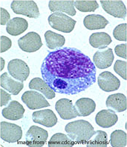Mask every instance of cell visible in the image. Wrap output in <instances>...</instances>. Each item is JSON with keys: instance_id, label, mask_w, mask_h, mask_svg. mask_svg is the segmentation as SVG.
I'll return each instance as SVG.
<instances>
[{"instance_id": "cell-1", "label": "cell", "mask_w": 127, "mask_h": 147, "mask_svg": "<svg viewBox=\"0 0 127 147\" xmlns=\"http://www.w3.org/2000/svg\"><path fill=\"white\" fill-rule=\"evenodd\" d=\"M41 71L49 87L62 94H77L96 81L95 65L88 56L75 48L65 47L49 52Z\"/></svg>"}, {"instance_id": "cell-2", "label": "cell", "mask_w": 127, "mask_h": 147, "mask_svg": "<svg viewBox=\"0 0 127 147\" xmlns=\"http://www.w3.org/2000/svg\"><path fill=\"white\" fill-rule=\"evenodd\" d=\"M65 131L74 142L82 144L88 142L95 132L90 123L84 120L69 123L65 127Z\"/></svg>"}, {"instance_id": "cell-3", "label": "cell", "mask_w": 127, "mask_h": 147, "mask_svg": "<svg viewBox=\"0 0 127 147\" xmlns=\"http://www.w3.org/2000/svg\"><path fill=\"white\" fill-rule=\"evenodd\" d=\"M48 22L52 28L65 33L73 31L76 21L66 15L56 12L49 16Z\"/></svg>"}, {"instance_id": "cell-4", "label": "cell", "mask_w": 127, "mask_h": 147, "mask_svg": "<svg viewBox=\"0 0 127 147\" xmlns=\"http://www.w3.org/2000/svg\"><path fill=\"white\" fill-rule=\"evenodd\" d=\"M11 8L15 14L30 18H37L40 15L37 5L33 1H13Z\"/></svg>"}, {"instance_id": "cell-5", "label": "cell", "mask_w": 127, "mask_h": 147, "mask_svg": "<svg viewBox=\"0 0 127 147\" xmlns=\"http://www.w3.org/2000/svg\"><path fill=\"white\" fill-rule=\"evenodd\" d=\"M48 138L47 131L36 125L30 127L26 136V144L30 147L43 146Z\"/></svg>"}, {"instance_id": "cell-6", "label": "cell", "mask_w": 127, "mask_h": 147, "mask_svg": "<svg viewBox=\"0 0 127 147\" xmlns=\"http://www.w3.org/2000/svg\"><path fill=\"white\" fill-rule=\"evenodd\" d=\"M1 138L8 143L18 142L23 135L21 127L16 124L6 121L1 122Z\"/></svg>"}, {"instance_id": "cell-7", "label": "cell", "mask_w": 127, "mask_h": 147, "mask_svg": "<svg viewBox=\"0 0 127 147\" xmlns=\"http://www.w3.org/2000/svg\"><path fill=\"white\" fill-rule=\"evenodd\" d=\"M18 46L23 51L32 53L37 51L43 45L40 36L36 32H31L20 38Z\"/></svg>"}, {"instance_id": "cell-8", "label": "cell", "mask_w": 127, "mask_h": 147, "mask_svg": "<svg viewBox=\"0 0 127 147\" xmlns=\"http://www.w3.org/2000/svg\"><path fill=\"white\" fill-rule=\"evenodd\" d=\"M8 70L13 78L22 82L26 81L30 74V69L28 65L24 61L18 59L9 61Z\"/></svg>"}, {"instance_id": "cell-9", "label": "cell", "mask_w": 127, "mask_h": 147, "mask_svg": "<svg viewBox=\"0 0 127 147\" xmlns=\"http://www.w3.org/2000/svg\"><path fill=\"white\" fill-rule=\"evenodd\" d=\"M21 99L30 110L40 109L51 106L43 94L35 91L25 92Z\"/></svg>"}, {"instance_id": "cell-10", "label": "cell", "mask_w": 127, "mask_h": 147, "mask_svg": "<svg viewBox=\"0 0 127 147\" xmlns=\"http://www.w3.org/2000/svg\"><path fill=\"white\" fill-rule=\"evenodd\" d=\"M55 109L61 119L64 120H70L74 119L80 115L72 101L66 98L59 100L55 105Z\"/></svg>"}, {"instance_id": "cell-11", "label": "cell", "mask_w": 127, "mask_h": 147, "mask_svg": "<svg viewBox=\"0 0 127 147\" xmlns=\"http://www.w3.org/2000/svg\"><path fill=\"white\" fill-rule=\"evenodd\" d=\"M97 81L100 88L106 92L117 90L121 85L119 80L108 71H104L100 74Z\"/></svg>"}, {"instance_id": "cell-12", "label": "cell", "mask_w": 127, "mask_h": 147, "mask_svg": "<svg viewBox=\"0 0 127 147\" xmlns=\"http://www.w3.org/2000/svg\"><path fill=\"white\" fill-rule=\"evenodd\" d=\"M106 13L117 18L124 19L127 16L126 6L122 1H100Z\"/></svg>"}, {"instance_id": "cell-13", "label": "cell", "mask_w": 127, "mask_h": 147, "mask_svg": "<svg viewBox=\"0 0 127 147\" xmlns=\"http://www.w3.org/2000/svg\"><path fill=\"white\" fill-rule=\"evenodd\" d=\"M32 120L37 124L47 127H52L57 123V117L52 111L49 109L35 111L32 114Z\"/></svg>"}, {"instance_id": "cell-14", "label": "cell", "mask_w": 127, "mask_h": 147, "mask_svg": "<svg viewBox=\"0 0 127 147\" xmlns=\"http://www.w3.org/2000/svg\"><path fill=\"white\" fill-rule=\"evenodd\" d=\"M114 59L113 50L111 48H108L107 50L103 51H97L93 57L95 65L100 69H104L110 67Z\"/></svg>"}, {"instance_id": "cell-15", "label": "cell", "mask_w": 127, "mask_h": 147, "mask_svg": "<svg viewBox=\"0 0 127 147\" xmlns=\"http://www.w3.org/2000/svg\"><path fill=\"white\" fill-rule=\"evenodd\" d=\"M118 117L112 110H103L97 113L95 120L97 125L106 128L113 127L118 121Z\"/></svg>"}, {"instance_id": "cell-16", "label": "cell", "mask_w": 127, "mask_h": 147, "mask_svg": "<svg viewBox=\"0 0 127 147\" xmlns=\"http://www.w3.org/2000/svg\"><path fill=\"white\" fill-rule=\"evenodd\" d=\"M25 111V109L19 102L12 101L3 109L2 114L5 119L15 121L23 118Z\"/></svg>"}, {"instance_id": "cell-17", "label": "cell", "mask_w": 127, "mask_h": 147, "mask_svg": "<svg viewBox=\"0 0 127 147\" xmlns=\"http://www.w3.org/2000/svg\"><path fill=\"white\" fill-rule=\"evenodd\" d=\"M106 107L114 112H123L127 110V98L124 94L117 93L108 97Z\"/></svg>"}, {"instance_id": "cell-18", "label": "cell", "mask_w": 127, "mask_h": 147, "mask_svg": "<svg viewBox=\"0 0 127 147\" xmlns=\"http://www.w3.org/2000/svg\"><path fill=\"white\" fill-rule=\"evenodd\" d=\"M1 86L14 96L19 94L24 88L22 82L13 80L7 72H4L1 76Z\"/></svg>"}, {"instance_id": "cell-19", "label": "cell", "mask_w": 127, "mask_h": 147, "mask_svg": "<svg viewBox=\"0 0 127 147\" xmlns=\"http://www.w3.org/2000/svg\"><path fill=\"white\" fill-rule=\"evenodd\" d=\"M74 6V1H50L49 4L51 11L63 12L71 16L76 14Z\"/></svg>"}, {"instance_id": "cell-20", "label": "cell", "mask_w": 127, "mask_h": 147, "mask_svg": "<svg viewBox=\"0 0 127 147\" xmlns=\"http://www.w3.org/2000/svg\"><path fill=\"white\" fill-rule=\"evenodd\" d=\"M28 24L23 18L16 17L8 22L6 25V31L12 36L20 35L27 30Z\"/></svg>"}, {"instance_id": "cell-21", "label": "cell", "mask_w": 127, "mask_h": 147, "mask_svg": "<svg viewBox=\"0 0 127 147\" xmlns=\"http://www.w3.org/2000/svg\"><path fill=\"white\" fill-rule=\"evenodd\" d=\"M109 23L105 18L100 15H88L85 17L83 20L85 27L90 30L104 29Z\"/></svg>"}, {"instance_id": "cell-22", "label": "cell", "mask_w": 127, "mask_h": 147, "mask_svg": "<svg viewBox=\"0 0 127 147\" xmlns=\"http://www.w3.org/2000/svg\"><path fill=\"white\" fill-rule=\"evenodd\" d=\"M29 88L40 92L48 99H52L56 96L55 92L40 78L32 79L29 84Z\"/></svg>"}, {"instance_id": "cell-23", "label": "cell", "mask_w": 127, "mask_h": 147, "mask_svg": "<svg viewBox=\"0 0 127 147\" xmlns=\"http://www.w3.org/2000/svg\"><path fill=\"white\" fill-rule=\"evenodd\" d=\"M112 42L111 36L105 32H96L90 36L89 42L93 48L105 49Z\"/></svg>"}, {"instance_id": "cell-24", "label": "cell", "mask_w": 127, "mask_h": 147, "mask_svg": "<svg viewBox=\"0 0 127 147\" xmlns=\"http://www.w3.org/2000/svg\"><path fill=\"white\" fill-rule=\"evenodd\" d=\"M75 107L79 114L80 117H86L95 111L96 105L91 99L82 98L76 102Z\"/></svg>"}, {"instance_id": "cell-25", "label": "cell", "mask_w": 127, "mask_h": 147, "mask_svg": "<svg viewBox=\"0 0 127 147\" xmlns=\"http://www.w3.org/2000/svg\"><path fill=\"white\" fill-rule=\"evenodd\" d=\"M46 45L49 49H54L63 46L66 42L65 38L63 35L47 31L44 34Z\"/></svg>"}, {"instance_id": "cell-26", "label": "cell", "mask_w": 127, "mask_h": 147, "mask_svg": "<svg viewBox=\"0 0 127 147\" xmlns=\"http://www.w3.org/2000/svg\"><path fill=\"white\" fill-rule=\"evenodd\" d=\"M74 142L62 133H57L52 136L48 143L49 147H72Z\"/></svg>"}, {"instance_id": "cell-27", "label": "cell", "mask_w": 127, "mask_h": 147, "mask_svg": "<svg viewBox=\"0 0 127 147\" xmlns=\"http://www.w3.org/2000/svg\"><path fill=\"white\" fill-rule=\"evenodd\" d=\"M108 145L107 134L104 131L97 130L87 142L88 147H106Z\"/></svg>"}, {"instance_id": "cell-28", "label": "cell", "mask_w": 127, "mask_h": 147, "mask_svg": "<svg viewBox=\"0 0 127 147\" xmlns=\"http://www.w3.org/2000/svg\"><path fill=\"white\" fill-rule=\"evenodd\" d=\"M127 134L121 130H116L111 134V147H125L127 145Z\"/></svg>"}, {"instance_id": "cell-29", "label": "cell", "mask_w": 127, "mask_h": 147, "mask_svg": "<svg viewBox=\"0 0 127 147\" xmlns=\"http://www.w3.org/2000/svg\"><path fill=\"white\" fill-rule=\"evenodd\" d=\"M74 5L77 9L81 12H94L99 8L96 1H76Z\"/></svg>"}, {"instance_id": "cell-30", "label": "cell", "mask_w": 127, "mask_h": 147, "mask_svg": "<svg viewBox=\"0 0 127 147\" xmlns=\"http://www.w3.org/2000/svg\"><path fill=\"white\" fill-rule=\"evenodd\" d=\"M115 39L119 41H127V24L118 25L113 31Z\"/></svg>"}, {"instance_id": "cell-31", "label": "cell", "mask_w": 127, "mask_h": 147, "mask_svg": "<svg viewBox=\"0 0 127 147\" xmlns=\"http://www.w3.org/2000/svg\"><path fill=\"white\" fill-rule=\"evenodd\" d=\"M127 62L118 60L114 63V71L125 80H127Z\"/></svg>"}, {"instance_id": "cell-32", "label": "cell", "mask_w": 127, "mask_h": 147, "mask_svg": "<svg viewBox=\"0 0 127 147\" xmlns=\"http://www.w3.org/2000/svg\"><path fill=\"white\" fill-rule=\"evenodd\" d=\"M12 42L11 39L6 36H1V53L8 51L11 48Z\"/></svg>"}, {"instance_id": "cell-33", "label": "cell", "mask_w": 127, "mask_h": 147, "mask_svg": "<svg viewBox=\"0 0 127 147\" xmlns=\"http://www.w3.org/2000/svg\"><path fill=\"white\" fill-rule=\"evenodd\" d=\"M127 44H120L114 49L115 53L118 57L127 59Z\"/></svg>"}, {"instance_id": "cell-34", "label": "cell", "mask_w": 127, "mask_h": 147, "mask_svg": "<svg viewBox=\"0 0 127 147\" xmlns=\"http://www.w3.org/2000/svg\"><path fill=\"white\" fill-rule=\"evenodd\" d=\"M11 99V95L3 89H1V106H5Z\"/></svg>"}, {"instance_id": "cell-35", "label": "cell", "mask_w": 127, "mask_h": 147, "mask_svg": "<svg viewBox=\"0 0 127 147\" xmlns=\"http://www.w3.org/2000/svg\"><path fill=\"white\" fill-rule=\"evenodd\" d=\"M11 16L7 10L3 8H1V25H5L9 21Z\"/></svg>"}, {"instance_id": "cell-36", "label": "cell", "mask_w": 127, "mask_h": 147, "mask_svg": "<svg viewBox=\"0 0 127 147\" xmlns=\"http://www.w3.org/2000/svg\"><path fill=\"white\" fill-rule=\"evenodd\" d=\"M4 65H5V61L2 57H1V71L4 68Z\"/></svg>"}]
</instances>
